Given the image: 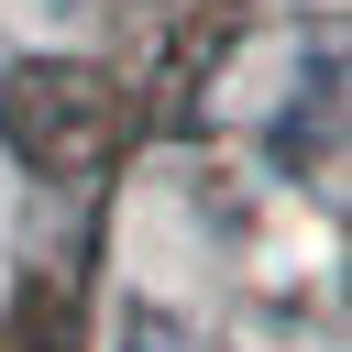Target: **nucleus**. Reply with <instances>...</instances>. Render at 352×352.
Returning <instances> with one entry per match:
<instances>
[{
    "label": "nucleus",
    "instance_id": "obj_2",
    "mask_svg": "<svg viewBox=\"0 0 352 352\" xmlns=\"http://www.w3.org/2000/svg\"><path fill=\"white\" fill-rule=\"evenodd\" d=\"M121 352H198V341H187V319H165V308L132 297V308H121Z\"/></svg>",
    "mask_w": 352,
    "mask_h": 352
},
{
    "label": "nucleus",
    "instance_id": "obj_1",
    "mask_svg": "<svg viewBox=\"0 0 352 352\" xmlns=\"http://www.w3.org/2000/svg\"><path fill=\"white\" fill-rule=\"evenodd\" d=\"M330 121H341V44H319V55H308V88L275 110V165H286V176L319 165V154H330Z\"/></svg>",
    "mask_w": 352,
    "mask_h": 352
}]
</instances>
